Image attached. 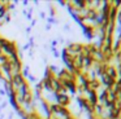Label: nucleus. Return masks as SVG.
I'll return each mask as SVG.
<instances>
[{"label":"nucleus","mask_w":121,"mask_h":119,"mask_svg":"<svg viewBox=\"0 0 121 119\" xmlns=\"http://www.w3.org/2000/svg\"><path fill=\"white\" fill-rule=\"evenodd\" d=\"M21 75L26 79L27 76L30 75V67H29V65H25V66H22V70H21Z\"/></svg>","instance_id":"obj_1"},{"label":"nucleus","mask_w":121,"mask_h":119,"mask_svg":"<svg viewBox=\"0 0 121 119\" xmlns=\"http://www.w3.org/2000/svg\"><path fill=\"white\" fill-rule=\"evenodd\" d=\"M8 13V10H7L5 5H4L3 8H0V21H3V18L5 17V14Z\"/></svg>","instance_id":"obj_2"},{"label":"nucleus","mask_w":121,"mask_h":119,"mask_svg":"<svg viewBox=\"0 0 121 119\" xmlns=\"http://www.w3.org/2000/svg\"><path fill=\"white\" fill-rule=\"evenodd\" d=\"M11 18H12V14H11V13H7L5 17L3 18V21H4L5 23H8V22H11Z\"/></svg>","instance_id":"obj_3"},{"label":"nucleus","mask_w":121,"mask_h":119,"mask_svg":"<svg viewBox=\"0 0 121 119\" xmlns=\"http://www.w3.org/2000/svg\"><path fill=\"white\" fill-rule=\"evenodd\" d=\"M27 79H29V82H30V83H37V78H35L33 74H30L29 76H27Z\"/></svg>","instance_id":"obj_4"},{"label":"nucleus","mask_w":121,"mask_h":119,"mask_svg":"<svg viewBox=\"0 0 121 119\" xmlns=\"http://www.w3.org/2000/svg\"><path fill=\"white\" fill-rule=\"evenodd\" d=\"M52 49V53H53V56L56 57V58H57V57H60V53H59V51L56 48H51Z\"/></svg>","instance_id":"obj_5"},{"label":"nucleus","mask_w":121,"mask_h":119,"mask_svg":"<svg viewBox=\"0 0 121 119\" xmlns=\"http://www.w3.org/2000/svg\"><path fill=\"white\" fill-rule=\"evenodd\" d=\"M47 21H48V25H52V23H56V22H55V18H53V17H48V18H47Z\"/></svg>","instance_id":"obj_6"},{"label":"nucleus","mask_w":121,"mask_h":119,"mask_svg":"<svg viewBox=\"0 0 121 119\" xmlns=\"http://www.w3.org/2000/svg\"><path fill=\"white\" fill-rule=\"evenodd\" d=\"M4 96H7V92L4 91V88H0V97H4Z\"/></svg>","instance_id":"obj_7"},{"label":"nucleus","mask_w":121,"mask_h":119,"mask_svg":"<svg viewBox=\"0 0 121 119\" xmlns=\"http://www.w3.org/2000/svg\"><path fill=\"white\" fill-rule=\"evenodd\" d=\"M57 44H59V41H57V40H52L51 45H52V48H56V47H57Z\"/></svg>","instance_id":"obj_8"},{"label":"nucleus","mask_w":121,"mask_h":119,"mask_svg":"<svg viewBox=\"0 0 121 119\" xmlns=\"http://www.w3.org/2000/svg\"><path fill=\"white\" fill-rule=\"evenodd\" d=\"M25 16H26V18H27V20H33V13H29V12H27Z\"/></svg>","instance_id":"obj_9"},{"label":"nucleus","mask_w":121,"mask_h":119,"mask_svg":"<svg viewBox=\"0 0 121 119\" xmlns=\"http://www.w3.org/2000/svg\"><path fill=\"white\" fill-rule=\"evenodd\" d=\"M117 20L120 22V26H121V12H117Z\"/></svg>","instance_id":"obj_10"},{"label":"nucleus","mask_w":121,"mask_h":119,"mask_svg":"<svg viewBox=\"0 0 121 119\" xmlns=\"http://www.w3.org/2000/svg\"><path fill=\"white\" fill-rule=\"evenodd\" d=\"M29 48H30V45H29V44H25V45L22 47V49H24V51H27Z\"/></svg>","instance_id":"obj_11"},{"label":"nucleus","mask_w":121,"mask_h":119,"mask_svg":"<svg viewBox=\"0 0 121 119\" xmlns=\"http://www.w3.org/2000/svg\"><path fill=\"white\" fill-rule=\"evenodd\" d=\"M22 5H24V7H27V5H29V1H22Z\"/></svg>","instance_id":"obj_12"},{"label":"nucleus","mask_w":121,"mask_h":119,"mask_svg":"<svg viewBox=\"0 0 121 119\" xmlns=\"http://www.w3.org/2000/svg\"><path fill=\"white\" fill-rule=\"evenodd\" d=\"M30 31H31V27H30V26H27V27H26V32H27V34H29V32H30Z\"/></svg>","instance_id":"obj_13"},{"label":"nucleus","mask_w":121,"mask_h":119,"mask_svg":"<svg viewBox=\"0 0 121 119\" xmlns=\"http://www.w3.org/2000/svg\"><path fill=\"white\" fill-rule=\"evenodd\" d=\"M46 30H51V25H48V23H47V25H46Z\"/></svg>","instance_id":"obj_14"},{"label":"nucleus","mask_w":121,"mask_h":119,"mask_svg":"<svg viewBox=\"0 0 121 119\" xmlns=\"http://www.w3.org/2000/svg\"><path fill=\"white\" fill-rule=\"evenodd\" d=\"M44 17H46V14L42 12V13H40V18H44Z\"/></svg>","instance_id":"obj_15"}]
</instances>
